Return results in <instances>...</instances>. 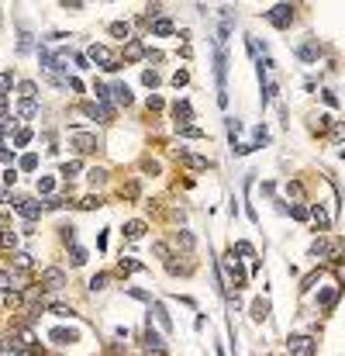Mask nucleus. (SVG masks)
<instances>
[{
  "label": "nucleus",
  "mask_w": 345,
  "mask_h": 356,
  "mask_svg": "<svg viewBox=\"0 0 345 356\" xmlns=\"http://www.w3.org/2000/svg\"><path fill=\"white\" fill-rule=\"evenodd\" d=\"M142 166H145V173H159V163H152V159H145Z\"/></svg>",
  "instance_id": "obj_47"
},
{
  "label": "nucleus",
  "mask_w": 345,
  "mask_h": 356,
  "mask_svg": "<svg viewBox=\"0 0 345 356\" xmlns=\"http://www.w3.org/2000/svg\"><path fill=\"white\" fill-rule=\"evenodd\" d=\"M266 315H269V301H263V297H259V301H252V318H255V322H263Z\"/></svg>",
  "instance_id": "obj_18"
},
{
  "label": "nucleus",
  "mask_w": 345,
  "mask_h": 356,
  "mask_svg": "<svg viewBox=\"0 0 345 356\" xmlns=\"http://www.w3.org/2000/svg\"><path fill=\"white\" fill-rule=\"evenodd\" d=\"M18 94H21V100H35V83H31V80H24V83L18 87Z\"/></svg>",
  "instance_id": "obj_26"
},
{
  "label": "nucleus",
  "mask_w": 345,
  "mask_h": 356,
  "mask_svg": "<svg viewBox=\"0 0 345 356\" xmlns=\"http://www.w3.org/2000/svg\"><path fill=\"white\" fill-rule=\"evenodd\" d=\"M79 170H83V163H79V159H69V163H62V177H66V180L76 177Z\"/></svg>",
  "instance_id": "obj_23"
},
{
  "label": "nucleus",
  "mask_w": 345,
  "mask_h": 356,
  "mask_svg": "<svg viewBox=\"0 0 345 356\" xmlns=\"http://www.w3.org/2000/svg\"><path fill=\"white\" fill-rule=\"evenodd\" d=\"M111 35H114V38L132 42V38H128V35H132V24H128V21H114V24H111Z\"/></svg>",
  "instance_id": "obj_17"
},
{
  "label": "nucleus",
  "mask_w": 345,
  "mask_h": 356,
  "mask_svg": "<svg viewBox=\"0 0 345 356\" xmlns=\"http://www.w3.org/2000/svg\"><path fill=\"white\" fill-rule=\"evenodd\" d=\"M52 190H56L52 177H41V180H38V194H52Z\"/></svg>",
  "instance_id": "obj_37"
},
{
  "label": "nucleus",
  "mask_w": 345,
  "mask_h": 356,
  "mask_svg": "<svg viewBox=\"0 0 345 356\" xmlns=\"http://www.w3.org/2000/svg\"><path fill=\"white\" fill-rule=\"evenodd\" d=\"M104 284H107V273H97V277L90 280V287H94V291H100V287H104Z\"/></svg>",
  "instance_id": "obj_44"
},
{
  "label": "nucleus",
  "mask_w": 345,
  "mask_h": 356,
  "mask_svg": "<svg viewBox=\"0 0 345 356\" xmlns=\"http://www.w3.org/2000/svg\"><path fill=\"white\" fill-rule=\"evenodd\" d=\"M35 166H38V156H35V152H28V156L21 159V170H28V173H31Z\"/></svg>",
  "instance_id": "obj_34"
},
{
  "label": "nucleus",
  "mask_w": 345,
  "mask_h": 356,
  "mask_svg": "<svg viewBox=\"0 0 345 356\" xmlns=\"http://www.w3.org/2000/svg\"><path fill=\"white\" fill-rule=\"evenodd\" d=\"M4 201H7V190H4V187H0V204H4Z\"/></svg>",
  "instance_id": "obj_53"
},
{
  "label": "nucleus",
  "mask_w": 345,
  "mask_h": 356,
  "mask_svg": "<svg viewBox=\"0 0 345 356\" xmlns=\"http://www.w3.org/2000/svg\"><path fill=\"white\" fill-rule=\"evenodd\" d=\"M187 83H190V73L187 69H176L172 73V87H187Z\"/></svg>",
  "instance_id": "obj_31"
},
{
  "label": "nucleus",
  "mask_w": 345,
  "mask_h": 356,
  "mask_svg": "<svg viewBox=\"0 0 345 356\" xmlns=\"http://www.w3.org/2000/svg\"><path fill=\"white\" fill-rule=\"evenodd\" d=\"M149 111H162V97H149Z\"/></svg>",
  "instance_id": "obj_46"
},
{
  "label": "nucleus",
  "mask_w": 345,
  "mask_h": 356,
  "mask_svg": "<svg viewBox=\"0 0 345 356\" xmlns=\"http://www.w3.org/2000/svg\"><path fill=\"white\" fill-rule=\"evenodd\" d=\"M14 356H31V346H18V353Z\"/></svg>",
  "instance_id": "obj_50"
},
{
  "label": "nucleus",
  "mask_w": 345,
  "mask_h": 356,
  "mask_svg": "<svg viewBox=\"0 0 345 356\" xmlns=\"http://www.w3.org/2000/svg\"><path fill=\"white\" fill-rule=\"evenodd\" d=\"M0 349H4V346H0Z\"/></svg>",
  "instance_id": "obj_54"
},
{
  "label": "nucleus",
  "mask_w": 345,
  "mask_h": 356,
  "mask_svg": "<svg viewBox=\"0 0 345 356\" xmlns=\"http://www.w3.org/2000/svg\"><path fill=\"white\" fill-rule=\"evenodd\" d=\"M138 270H145V266H142V263H138V259H121V273H138Z\"/></svg>",
  "instance_id": "obj_25"
},
{
  "label": "nucleus",
  "mask_w": 345,
  "mask_h": 356,
  "mask_svg": "<svg viewBox=\"0 0 345 356\" xmlns=\"http://www.w3.org/2000/svg\"><path fill=\"white\" fill-rule=\"evenodd\" d=\"M128 294H132L135 301H152V294H149V291H142V287H128Z\"/></svg>",
  "instance_id": "obj_39"
},
{
  "label": "nucleus",
  "mask_w": 345,
  "mask_h": 356,
  "mask_svg": "<svg viewBox=\"0 0 345 356\" xmlns=\"http://www.w3.org/2000/svg\"><path fill=\"white\" fill-rule=\"evenodd\" d=\"M290 215L297 218V221H307V218H311V211H307L304 204H293V208H290Z\"/></svg>",
  "instance_id": "obj_32"
},
{
  "label": "nucleus",
  "mask_w": 345,
  "mask_h": 356,
  "mask_svg": "<svg viewBox=\"0 0 345 356\" xmlns=\"http://www.w3.org/2000/svg\"><path fill=\"white\" fill-rule=\"evenodd\" d=\"M180 135H183V139H204V132H200V128H193V125H183V128H180Z\"/></svg>",
  "instance_id": "obj_29"
},
{
  "label": "nucleus",
  "mask_w": 345,
  "mask_h": 356,
  "mask_svg": "<svg viewBox=\"0 0 345 356\" xmlns=\"http://www.w3.org/2000/svg\"><path fill=\"white\" fill-rule=\"evenodd\" d=\"M87 180H90L94 187H100V183L107 180V170H90V173H87Z\"/></svg>",
  "instance_id": "obj_28"
},
{
  "label": "nucleus",
  "mask_w": 345,
  "mask_h": 356,
  "mask_svg": "<svg viewBox=\"0 0 345 356\" xmlns=\"http://www.w3.org/2000/svg\"><path fill=\"white\" fill-rule=\"evenodd\" d=\"M176 242H180L183 249H193V235L190 232H176Z\"/></svg>",
  "instance_id": "obj_38"
},
{
  "label": "nucleus",
  "mask_w": 345,
  "mask_h": 356,
  "mask_svg": "<svg viewBox=\"0 0 345 356\" xmlns=\"http://www.w3.org/2000/svg\"><path fill=\"white\" fill-rule=\"evenodd\" d=\"M79 208H83V211H94V208H100V197H83Z\"/></svg>",
  "instance_id": "obj_41"
},
{
  "label": "nucleus",
  "mask_w": 345,
  "mask_h": 356,
  "mask_svg": "<svg viewBox=\"0 0 345 356\" xmlns=\"http://www.w3.org/2000/svg\"><path fill=\"white\" fill-rule=\"evenodd\" d=\"M297 56H300L304 62H314L318 56H321V49H318L314 42H307V45H300V49H297Z\"/></svg>",
  "instance_id": "obj_16"
},
{
  "label": "nucleus",
  "mask_w": 345,
  "mask_h": 356,
  "mask_svg": "<svg viewBox=\"0 0 345 356\" xmlns=\"http://www.w3.org/2000/svg\"><path fill=\"white\" fill-rule=\"evenodd\" d=\"M155 315H159V325H162V329H169V315H166L162 304H155Z\"/></svg>",
  "instance_id": "obj_42"
},
{
  "label": "nucleus",
  "mask_w": 345,
  "mask_h": 356,
  "mask_svg": "<svg viewBox=\"0 0 345 356\" xmlns=\"http://www.w3.org/2000/svg\"><path fill=\"white\" fill-rule=\"evenodd\" d=\"M335 256H338V242H328V239L311 242V259H335Z\"/></svg>",
  "instance_id": "obj_4"
},
{
  "label": "nucleus",
  "mask_w": 345,
  "mask_h": 356,
  "mask_svg": "<svg viewBox=\"0 0 345 356\" xmlns=\"http://www.w3.org/2000/svg\"><path fill=\"white\" fill-rule=\"evenodd\" d=\"M18 149H24V145H28V142H31V128H18Z\"/></svg>",
  "instance_id": "obj_33"
},
{
  "label": "nucleus",
  "mask_w": 345,
  "mask_h": 356,
  "mask_svg": "<svg viewBox=\"0 0 345 356\" xmlns=\"http://www.w3.org/2000/svg\"><path fill=\"white\" fill-rule=\"evenodd\" d=\"M225 270H228V280L235 287H245V270L238 266V259H235V249L228 253V263H225Z\"/></svg>",
  "instance_id": "obj_9"
},
{
  "label": "nucleus",
  "mask_w": 345,
  "mask_h": 356,
  "mask_svg": "<svg viewBox=\"0 0 345 356\" xmlns=\"http://www.w3.org/2000/svg\"><path fill=\"white\" fill-rule=\"evenodd\" d=\"M152 249H155V256H162V259H169V249H166V246H162V242H155Z\"/></svg>",
  "instance_id": "obj_45"
},
{
  "label": "nucleus",
  "mask_w": 345,
  "mask_h": 356,
  "mask_svg": "<svg viewBox=\"0 0 345 356\" xmlns=\"http://www.w3.org/2000/svg\"><path fill=\"white\" fill-rule=\"evenodd\" d=\"M11 87H14V73H0V97H4Z\"/></svg>",
  "instance_id": "obj_30"
},
{
  "label": "nucleus",
  "mask_w": 345,
  "mask_h": 356,
  "mask_svg": "<svg viewBox=\"0 0 345 356\" xmlns=\"http://www.w3.org/2000/svg\"><path fill=\"white\" fill-rule=\"evenodd\" d=\"M14 211H18L21 218H28V221H35V218L41 215V204L35 197H18L14 201Z\"/></svg>",
  "instance_id": "obj_6"
},
{
  "label": "nucleus",
  "mask_w": 345,
  "mask_h": 356,
  "mask_svg": "<svg viewBox=\"0 0 345 356\" xmlns=\"http://www.w3.org/2000/svg\"><path fill=\"white\" fill-rule=\"evenodd\" d=\"M90 62H97L100 69H107V73H114V69H121V62H117V56L107 49V45H90Z\"/></svg>",
  "instance_id": "obj_1"
},
{
  "label": "nucleus",
  "mask_w": 345,
  "mask_h": 356,
  "mask_svg": "<svg viewBox=\"0 0 345 356\" xmlns=\"http://www.w3.org/2000/svg\"><path fill=\"white\" fill-rule=\"evenodd\" d=\"M259 142H269V135H266V128H255V145Z\"/></svg>",
  "instance_id": "obj_49"
},
{
  "label": "nucleus",
  "mask_w": 345,
  "mask_h": 356,
  "mask_svg": "<svg viewBox=\"0 0 345 356\" xmlns=\"http://www.w3.org/2000/svg\"><path fill=\"white\" fill-rule=\"evenodd\" d=\"M73 145L87 156V152H97V149H100V139L90 135V132H73Z\"/></svg>",
  "instance_id": "obj_7"
},
{
  "label": "nucleus",
  "mask_w": 345,
  "mask_h": 356,
  "mask_svg": "<svg viewBox=\"0 0 345 356\" xmlns=\"http://www.w3.org/2000/svg\"><path fill=\"white\" fill-rule=\"evenodd\" d=\"M287 349H290V356H314V339L311 336H290L287 339Z\"/></svg>",
  "instance_id": "obj_2"
},
{
  "label": "nucleus",
  "mask_w": 345,
  "mask_h": 356,
  "mask_svg": "<svg viewBox=\"0 0 345 356\" xmlns=\"http://www.w3.org/2000/svg\"><path fill=\"white\" fill-rule=\"evenodd\" d=\"M145 353L149 356H166V342H162L159 332H152V325L145 329Z\"/></svg>",
  "instance_id": "obj_8"
},
{
  "label": "nucleus",
  "mask_w": 345,
  "mask_h": 356,
  "mask_svg": "<svg viewBox=\"0 0 345 356\" xmlns=\"http://www.w3.org/2000/svg\"><path fill=\"white\" fill-rule=\"evenodd\" d=\"M311 218H314V221H318L321 228H328V211L321 208V204H314V208H311Z\"/></svg>",
  "instance_id": "obj_24"
},
{
  "label": "nucleus",
  "mask_w": 345,
  "mask_h": 356,
  "mask_svg": "<svg viewBox=\"0 0 345 356\" xmlns=\"http://www.w3.org/2000/svg\"><path fill=\"white\" fill-rule=\"evenodd\" d=\"M41 287H45V291H62V287H66V273H62L59 266L41 270Z\"/></svg>",
  "instance_id": "obj_5"
},
{
  "label": "nucleus",
  "mask_w": 345,
  "mask_h": 356,
  "mask_svg": "<svg viewBox=\"0 0 345 356\" xmlns=\"http://www.w3.org/2000/svg\"><path fill=\"white\" fill-rule=\"evenodd\" d=\"M35 111H38V104H35V100H21V104H18V114H14V118H31Z\"/></svg>",
  "instance_id": "obj_19"
},
{
  "label": "nucleus",
  "mask_w": 345,
  "mask_h": 356,
  "mask_svg": "<svg viewBox=\"0 0 345 356\" xmlns=\"http://www.w3.org/2000/svg\"><path fill=\"white\" fill-rule=\"evenodd\" d=\"M14 246H18V232L4 228V232H0V249H14Z\"/></svg>",
  "instance_id": "obj_21"
},
{
  "label": "nucleus",
  "mask_w": 345,
  "mask_h": 356,
  "mask_svg": "<svg viewBox=\"0 0 345 356\" xmlns=\"http://www.w3.org/2000/svg\"><path fill=\"white\" fill-rule=\"evenodd\" d=\"M111 97H114L117 104H124V107H128V104H132V90H128L124 83H114V87H111Z\"/></svg>",
  "instance_id": "obj_14"
},
{
  "label": "nucleus",
  "mask_w": 345,
  "mask_h": 356,
  "mask_svg": "<svg viewBox=\"0 0 345 356\" xmlns=\"http://www.w3.org/2000/svg\"><path fill=\"white\" fill-rule=\"evenodd\" d=\"M11 284H14V277L0 270V294H11Z\"/></svg>",
  "instance_id": "obj_35"
},
{
  "label": "nucleus",
  "mask_w": 345,
  "mask_h": 356,
  "mask_svg": "<svg viewBox=\"0 0 345 356\" xmlns=\"http://www.w3.org/2000/svg\"><path fill=\"white\" fill-rule=\"evenodd\" d=\"M338 291H342V287H325V291H321V294H318V304H321V308H331V304H335V297H338Z\"/></svg>",
  "instance_id": "obj_15"
},
{
  "label": "nucleus",
  "mask_w": 345,
  "mask_h": 356,
  "mask_svg": "<svg viewBox=\"0 0 345 356\" xmlns=\"http://www.w3.org/2000/svg\"><path fill=\"white\" fill-rule=\"evenodd\" d=\"M172 118H176V128L190 125V121H193V107L187 104V100H176V104H172Z\"/></svg>",
  "instance_id": "obj_10"
},
{
  "label": "nucleus",
  "mask_w": 345,
  "mask_h": 356,
  "mask_svg": "<svg viewBox=\"0 0 345 356\" xmlns=\"http://www.w3.org/2000/svg\"><path fill=\"white\" fill-rule=\"evenodd\" d=\"M235 253H238V256H245V259H252V256H255V249H252L249 242H238V246H235Z\"/></svg>",
  "instance_id": "obj_36"
},
{
  "label": "nucleus",
  "mask_w": 345,
  "mask_h": 356,
  "mask_svg": "<svg viewBox=\"0 0 345 356\" xmlns=\"http://www.w3.org/2000/svg\"><path fill=\"white\" fill-rule=\"evenodd\" d=\"M14 180H18V170H14V166H11V170H7V173H4V183H14Z\"/></svg>",
  "instance_id": "obj_48"
},
{
  "label": "nucleus",
  "mask_w": 345,
  "mask_h": 356,
  "mask_svg": "<svg viewBox=\"0 0 345 356\" xmlns=\"http://www.w3.org/2000/svg\"><path fill=\"white\" fill-rule=\"evenodd\" d=\"M142 235H145V221H128V225H124V239H128V242H138Z\"/></svg>",
  "instance_id": "obj_13"
},
{
  "label": "nucleus",
  "mask_w": 345,
  "mask_h": 356,
  "mask_svg": "<svg viewBox=\"0 0 345 356\" xmlns=\"http://www.w3.org/2000/svg\"><path fill=\"white\" fill-rule=\"evenodd\" d=\"M152 35H172V21H169V18L152 21Z\"/></svg>",
  "instance_id": "obj_20"
},
{
  "label": "nucleus",
  "mask_w": 345,
  "mask_h": 356,
  "mask_svg": "<svg viewBox=\"0 0 345 356\" xmlns=\"http://www.w3.org/2000/svg\"><path fill=\"white\" fill-rule=\"evenodd\" d=\"M14 263H18V270H28L31 266V256L28 253H14Z\"/></svg>",
  "instance_id": "obj_40"
},
{
  "label": "nucleus",
  "mask_w": 345,
  "mask_h": 356,
  "mask_svg": "<svg viewBox=\"0 0 345 356\" xmlns=\"http://www.w3.org/2000/svg\"><path fill=\"white\" fill-rule=\"evenodd\" d=\"M338 280H342V284H345V266H338Z\"/></svg>",
  "instance_id": "obj_52"
},
{
  "label": "nucleus",
  "mask_w": 345,
  "mask_h": 356,
  "mask_svg": "<svg viewBox=\"0 0 345 356\" xmlns=\"http://www.w3.org/2000/svg\"><path fill=\"white\" fill-rule=\"evenodd\" d=\"M142 56H145V45H142L138 38H132L128 45H124V59H128V62H138Z\"/></svg>",
  "instance_id": "obj_12"
},
{
  "label": "nucleus",
  "mask_w": 345,
  "mask_h": 356,
  "mask_svg": "<svg viewBox=\"0 0 345 356\" xmlns=\"http://www.w3.org/2000/svg\"><path fill=\"white\" fill-rule=\"evenodd\" d=\"M269 24H276V28H290V21H293V7L290 4H276V7H269L266 11Z\"/></svg>",
  "instance_id": "obj_3"
},
{
  "label": "nucleus",
  "mask_w": 345,
  "mask_h": 356,
  "mask_svg": "<svg viewBox=\"0 0 345 356\" xmlns=\"http://www.w3.org/2000/svg\"><path fill=\"white\" fill-rule=\"evenodd\" d=\"M69 263H73V266H83V263H87V249L73 246V253H69Z\"/></svg>",
  "instance_id": "obj_27"
},
{
  "label": "nucleus",
  "mask_w": 345,
  "mask_h": 356,
  "mask_svg": "<svg viewBox=\"0 0 345 356\" xmlns=\"http://www.w3.org/2000/svg\"><path fill=\"white\" fill-rule=\"evenodd\" d=\"M49 339L59 342V346H69V342H76V339H79V332H76V329H52Z\"/></svg>",
  "instance_id": "obj_11"
},
{
  "label": "nucleus",
  "mask_w": 345,
  "mask_h": 356,
  "mask_svg": "<svg viewBox=\"0 0 345 356\" xmlns=\"http://www.w3.org/2000/svg\"><path fill=\"white\" fill-rule=\"evenodd\" d=\"M142 83H145V87H149V90H155V87H159V83H162V76H159V73H155V69H145V73H142Z\"/></svg>",
  "instance_id": "obj_22"
},
{
  "label": "nucleus",
  "mask_w": 345,
  "mask_h": 356,
  "mask_svg": "<svg viewBox=\"0 0 345 356\" xmlns=\"http://www.w3.org/2000/svg\"><path fill=\"white\" fill-rule=\"evenodd\" d=\"M52 315H59V318H69V315H73V308H66V304H52Z\"/></svg>",
  "instance_id": "obj_43"
},
{
  "label": "nucleus",
  "mask_w": 345,
  "mask_h": 356,
  "mask_svg": "<svg viewBox=\"0 0 345 356\" xmlns=\"http://www.w3.org/2000/svg\"><path fill=\"white\" fill-rule=\"evenodd\" d=\"M0 114H7V97H0Z\"/></svg>",
  "instance_id": "obj_51"
}]
</instances>
